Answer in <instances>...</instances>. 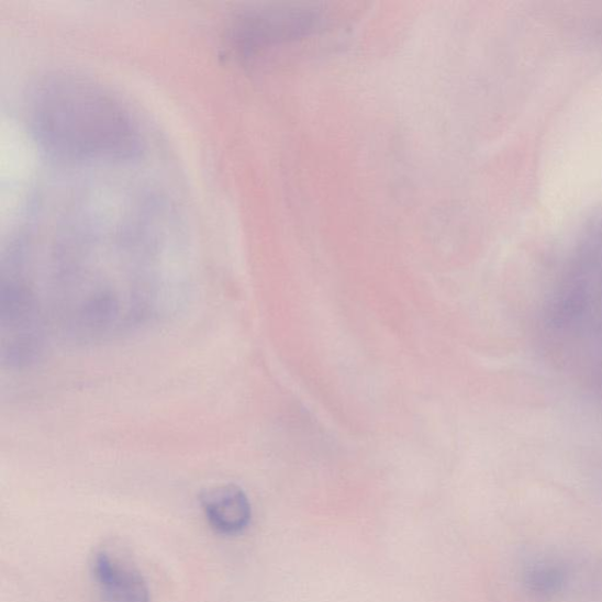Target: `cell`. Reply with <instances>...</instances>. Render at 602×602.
Returning <instances> with one entry per match:
<instances>
[{
    "label": "cell",
    "instance_id": "1",
    "mask_svg": "<svg viewBox=\"0 0 602 602\" xmlns=\"http://www.w3.org/2000/svg\"><path fill=\"white\" fill-rule=\"evenodd\" d=\"M37 141L56 156L77 160L121 159L140 148V135L119 99L90 79L57 74L29 98Z\"/></svg>",
    "mask_w": 602,
    "mask_h": 602
},
{
    "label": "cell",
    "instance_id": "2",
    "mask_svg": "<svg viewBox=\"0 0 602 602\" xmlns=\"http://www.w3.org/2000/svg\"><path fill=\"white\" fill-rule=\"evenodd\" d=\"M120 551L100 548L91 560V576L102 602H150L147 581Z\"/></svg>",
    "mask_w": 602,
    "mask_h": 602
},
{
    "label": "cell",
    "instance_id": "3",
    "mask_svg": "<svg viewBox=\"0 0 602 602\" xmlns=\"http://www.w3.org/2000/svg\"><path fill=\"white\" fill-rule=\"evenodd\" d=\"M204 515L211 528L222 535L244 532L253 517L249 500L237 484H220L200 495Z\"/></svg>",
    "mask_w": 602,
    "mask_h": 602
},
{
    "label": "cell",
    "instance_id": "4",
    "mask_svg": "<svg viewBox=\"0 0 602 602\" xmlns=\"http://www.w3.org/2000/svg\"><path fill=\"white\" fill-rule=\"evenodd\" d=\"M570 580V568L557 559L534 560L525 568L524 587L538 598H551L561 593Z\"/></svg>",
    "mask_w": 602,
    "mask_h": 602
}]
</instances>
